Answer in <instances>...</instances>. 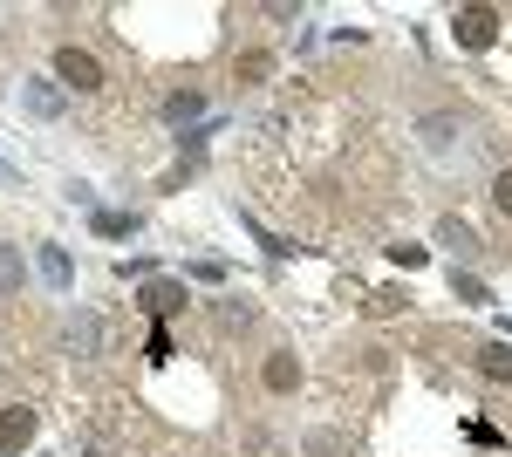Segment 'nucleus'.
Instances as JSON below:
<instances>
[{
  "mask_svg": "<svg viewBox=\"0 0 512 457\" xmlns=\"http://www.w3.org/2000/svg\"><path fill=\"white\" fill-rule=\"evenodd\" d=\"M451 35H458V48H492V41H499V14H492V7H458Z\"/></svg>",
  "mask_w": 512,
  "mask_h": 457,
  "instance_id": "f257e3e1",
  "label": "nucleus"
},
{
  "mask_svg": "<svg viewBox=\"0 0 512 457\" xmlns=\"http://www.w3.org/2000/svg\"><path fill=\"white\" fill-rule=\"evenodd\" d=\"M55 76L69 82V89H103V62H96L89 48H62V55H55Z\"/></svg>",
  "mask_w": 512,
  "mask_h": 457,
  "instance_id": "f03ea898",
  "label": "nucleus"
},
{
  "mask_svg": "<svg viewBox=\"0 0 512 457\" xmlns=\"http://www.w3.org/2000/svg\"><path fill=\"white\" fill-rule=\"evenodd\" d=\"M28 444H35V410H28V403H14V410H0V457L28 451Z\"/></svg>",
  "mask_w": 512,
  "mask_h": 457,
  "instance_id": "7ed1b4c3",
  "label": "nucleus"
},
{
  "mask_svg": "<svg viewBox=\"0 0 512 457\" xmlns=\"http://www.w3.org/2000/svg\"><path fill=\"white\" fill-rule=\"evenodd\" d=\"M35 267H41V280H48L55 294H69V287H76V267H69V253H62V246H41Z\"/></svg>",
  "mask_w": 512,
  "mask_h": 457,
  "instance_id": "20e7f679",
  "label": "nucleus"
},
{
  "mask_svg": "<svg viewBox=\"0 0 512 457\" xmlns=\"http://www.w3.org/2000/svg\"><path fill=\"white\" fill-rule=\"evenodd\" d=\"M437 246H451L458 260H478V232L465 226V219H444V226H437Z\"/></svg>",
  "mask_w": 512,
  "mask_h": 457,
  "instance_id": "39448f33",
  "label": "nucleus"
},
{
  "mask_svg": "<svg viewBox=\"0 0 512 457\" xmlns=\"http://www.w3.org/2000/svg\"><path fill=\"white\" fill-rule=\"evenodd\" d=\"M144 307H151V314H178V307H185V287H178V280H151V287H144Z\"/></svg>",
  "mask_w": 512,
  "mask_h": 457,
  "instance_id": "423d86ee",
  "label": "nucleus"
},
{
  "mask_svg": "<svg viewBox=\"0 0 512 457\" xmlns=\"http://www.w3.org/2000/svg\"><path fill=\"white\" fill-rule=\"evenodd\" d=\"M478 369H485L492 382H512V342H485L478 348Z\"/></svg>",
  "mask_w": 512,
  "mask_h": 457,
  "instance_id": "0eeeda50",
  "label": "nucleus"
},
{
  "mask_svg": "<svg viewBox=\"0 0 512 457\" xmlns=\"http://www.w3.org/2000/svg\"><path fill=\"white\" fill-rule=\"evenodd\" d=\"M21 103H28L35 116H62V89H55V82H28V89H21Z\"/></svg>",
  "mask_w": 512,
  "mask_h": 457,
  "instance_id": "6e6552de",
  "label": "nucleus"
},
{
  "mask_svg": "<svg viewBox=\"0 0 512 457\" xmlns=\"http://www.w3.org/2000/svg\"><path fill=\"white\" fill-rule=\"evenodd\" d=\"M96 342H103L96 314H76V321H69V348H76V355H96Z\"/></svg>",
  "mask_w": 512,
  "mask_h": 457,
  "instance_id": "1a4fd4ad",
  "label": "nucleus"
},
{
  "mask_svg": "<svg viewBox=\"0 0 512 457\" xmlns=\"http://www.w3.org/2000/svg\"><path fill=\"white\" fill-rule=\"evenodd\" d=\"M301 382V362L294 355H267V389H294Z\"/></svg>",
  "mask_w": 512,
  "mask_h": 457,
  "instance_id": "9d476101",
  "label": "nucleus"
},
{
  "mask_svg": "<svg viewBox=\"0 0 512 457\" xmlns=\"http://www.w3.org/2000/svg\"><path fill=\"white\" fill-rule=\"evenodd\" d=\"M198 110H205V96H192V89H185V96H164V116H171V123H192Z\"/></svg>",
  "mask_w": 512,
  "mask_h": 457,
  "instance_id": "9b49d317",
  "label": "nucleus"
},
{
  "mask_svg": "<svg viewBox=\"0 0 512 457\" xmlns=\"http://www.w3.org/2000/svg\"><path fill=\"white\" fill-rule=\"evenodd\" d=\"M451 287H458V301H472V307L492 301V294H485V280H472V273H458V267H451Z\"/></svg>",
  "mask_w": 512,
  "mask_h": 457,
  "instance_id": "f8f14e48",
  "label": "nucleus"
},
{
  "mask_svg": "<svg viewBox=\"0 0 512 457\" xmlns=\"http://www.w3.org/2000/svg\"><path fill=\"white\" fill-rule=\"evenodd\" d=\"M14 287H21V253L0 246V294H14Z\"/></svg>",
  "mask_w": 512,
  "mask_h": 457,
  "instance_id": "ddd939ff",
  "label": "nucleus"
},
{
  "mask_svg": "<svg viewBox=\"0 0 512 457\" xmlns=\"http://www.w3.org/2000/svg\"><path fill=\"white\" fill-rule=\"evenodd\" d=\"M219 321H226V328H246V321H253V301H219Z\"/></svg>",
  "mask_w": 512,
  "mask_h": 457,
  "instance_id": "4468645a",
  "label": "nucleus"
},
{
  "mask_svg": "<svg viewBox=\"0 0 512 457\" xmlns=\"http://www.w3.org/2000/svg\"><path fill=\"white\" fill-rule=\"evenodd\" d=\"M274 69V55H239V82H260Z\"/></svg>",
  "mask_w": 512,
  "mask_h": 457,
  "instance_id": "2eb2a0df",
  "label": "nucleus"
},
{
  "mask_svg": "<svg viewBox=\"0 0 512 457\" xmlns=\"http://www.w3.org/2000/svg\"><path fill=\"white\" fill-rule=\"evenodd\" d=\"M492 205L512 219V171H499V178H492Z\"/></svg>",
  "mask_w": 512,
  "mask_h": 457,
  "instance_id": "dca6fc26",
  "label": "nucleus"
},
{
  "mask_svg": "<svg viewBox=\"0 0 512 457\" xmlns=\"http://www.w3.org/2000/svg\"><path fill=\"white\" fill-rule=\"evenodd\" d=\"M96 232H110V239H117V232H130V219H123V212H96Z\"/></svg>",
  "mask_w": 512,
  "mask_h": 457,
  "instance_id": "f3484780",
  "label": "nucleus"
}]
</instances>
